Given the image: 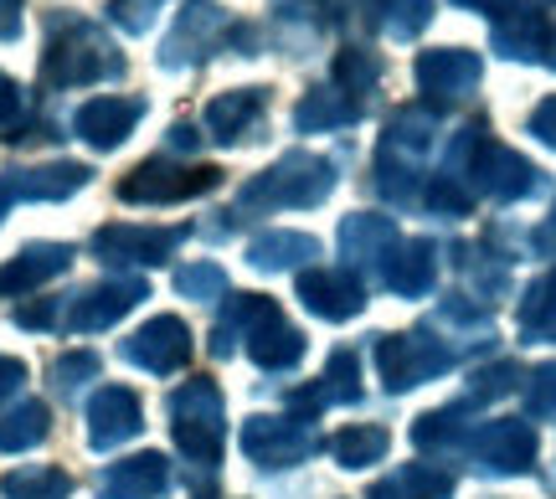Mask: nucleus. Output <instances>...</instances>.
I'll return each mask as SVG.
<instances>
[{"label":"nucleus","mask_w":556,"mask_h":499,"mask_svg":"<svg viewBox=\"0 0 556 499\" xmlns=\"http://www.w3.org/2000/svg\"><path fill=\"white\" fill-rule=\"evenodd\" d=\"M371 21H381V31L397 41H413L428 21H433V0H366Z\"/></svg>","instance_id":"72a5a7b5"},{"label":"nucleus","mask_w":556,"mask_h":499,"mask_svg":"<svg viewBox=\"0 0 556 499\" xmlns=\"http://www.w3.org/2000/svg\"><path fill=\"white\" fill-rule=\"evenodd\" d=\"M531 135H536L541 144H552V150H556V99H546L536 114H531Z\"/></svg>","instance_id":"de8ad7c7"},{"label":"nucleus","mask_w":556,"mask_h":499,"mask_svg":"<svg viewBox=\"0 0 556 499\" xmlns=\"http://www.w3.org/2000/svg\"><path fill=\"white\" fill-rule=\"evenodd\" d=\"M58 299H41V304H21L16 309V324L21 330H52V324H58Z\"/></svg>","instance_id":"49530a36"},{"label":"nucleus","mask_w":556,"mask_h":499,"mask_svg":"<svg viewBox=\"0 0 556 499\" xmlns=\"http://www.w3.org/2000/svg\"><path fill=\"white\" fill-rule=\"evenodd\" d=\"M73 268V247L67 242H31V247H21L16 258L0 263V294H31L41 283H52L58 273Z\"/></svg>","instance_id":"f3484780"},{"label":"nucleus","mask_w":556,"mask_h":499,"mask_svg":"<svg viewBox=\"0 0 556 499\" xmlns=\"http://www.w3.org/2000/svg\"><path fill=\"white\" fill-rule=\"evenodd\" d=\"M443 176L469 180V191H484L495 201H520L541 191V170L526 155L505 150V144L490 140V124L475 119L464 124L448 144V161H443Z\"/></svg>","instance_id":"f257e3e1"},{"label":"nucleus","mask_w":556,"mask_h":499,"mask_svg":"<svg viewBox=\"0 0 556 499\" xmlns=\"http://www.w3.org/2000/svg\"><path fill=\"white\" fill-rule=\"evenodd\" d=\"M526 412L531 418H556V360L552 366H536L526 376Z\"/></svg>","instance_id":"c03bdc74"},{"label":"nucleus","mask_w":556,"mask_h":499,"mask_svg":"<svg viewBox=\"0 0 556 499\" xmlns=\"http://www.w3.org/2000/svg\"><path fill=\"white\" fill-rule=\"evenodd\" d=\"M170 433H176V448L197 469H217L222 448H227V412H222L217 381L191 376L170 397Z\"/></svg>","instance_id":"20e7f679"},{"label":"nucleus","mask_w":556,"mask_h":499,"mask_svg":"<svg viewBox=\"0 0 556 499\" xmlns=\"http://www.w3.org/2000/svg\"><path fill=\"white\" fill-rule=\"evenodd\" d=\"M433 279H438V247L422 238L397 242L387 268H381V283H387L392 294H402V299H422V294L433 289Z\"/></svg>","instance_id":"4be33fe9"},{"label":"nucleus","mask_w":556,"mask_h":499,"mask_svg":"<svg viewBox=\"0 0 556 499\" xmlns=\"http://www.w3.org/2000/svg\"><path fill=\"white\" fill-rule=\"evenodd\" d=\"M21 37V0H0V41Z\"/></svg>","instance_id":"8fccbe9b"},{"label":"nucleus","mask_w":556,"mask_h":499,"mask_svg":"<svg viewBox=\"0 0 556 499\" xmlns=\"http://www.w3.org/2000/svg\"><path fill=\"white\" fill-rule=\"evenodd\" d=\"M21 119H26V93L16 78L0 73V129H21Z\"/></svg>","instance_id":"a18cd8bd"},{"label":"nucleus","mask_w":556,"mask_h":499,"mask_svg":"<svg viewBox=\"0 0 556 499\" xmlns=\"http://www.w3.org/2000/svg\"><path fill=\"white\" fill-rule=\"evenodd\" d=\"M381 78V62L371 57V52H361V47H351V52H340L336 62V88H345L351 99H361V93H371Z\"/></svg>","instance_id":"ea45409f"},{"label":"nucleus","mask_w":556,"mask_h":499,"mask_svg":"<svg viewBox=\"0 0 556 499\" xmlns=\"http://www.w3.org/2000/svg\"><path fill=\"white\" fill-rule=\"evenodd\" d=\"M124 360L150 371V376H170V371H180L191 360V330L176 315H155V320H144L135 335L124 340Z\"/></svg>","instance_id":"9b49d317"},{"label":"nucleus","mask_w":556,"mask_h":499,"mask_svg":"<svg viewBox=\"0 0 556 499\" xmlns=\"http://www.w3.org/2000/svg\"><path fill=\"white\" fill-rule=\"evenodd\" d=\"M176 289L197 304H217L227 299V273L217 263H186V268H176Z\"/></svg>","instance_id":"4c0bfd02"},{"label":"nucleus","mask_w":556,"mask_h":499,"mask_svg":"<svg viewBox=\"0 0 556 499\" xmlns=\"http://www.w3.org/2000/svg\"><path fill=\"white\" fill-rule=\"evenodd\" d=\"M422 201H428V212H433V217H469L475 191H469L464 180H454V176H433L428 180V191H422Z\"/></svg>","instance_id":"a19ab883"},{"label":"nucleus","mask_w":556,"mask_h":499,"mask_svg":"<svg viewBox=\"0 0 556 499\" xmlns=\"http://www.w3.org/2000/svg\"><path fill=\"white\" fill-rule=\"evenodd\" d=\"M52 433V412L47 401H21L11 412H0V453H26Z\"/></svg>","instance_id":"c85d7f7f"},{"label":"nucleus","mask_w":556,"mask_h":499,"mask_svg":"<svg viewBox=\"0 0 556 499\" xmlns=\"http://www.w3.org/2000/svg\"><path fill=\"white\" fill-rule=\"evenodd\" d=\"M438 135V114L433 108H402L397 119L387 124V140H381V150H397V155H407V161H417L428 144H433Z\"/></svg>","instance_id":"473e14b6"},{"label":"nucleus","mask_w":556,"mask_h":499,"mask_svg":"<svg viewBox=\"0 0 556 499\" xmlns=\"http://www.w3.org/2000/svg\"><path fill=\"white\" fill-rule=\"evenodd\" d=\"M0 495L5 499H67L73 495V479L62 469H16L0 479Z\"/></svg>","instance_id":"c9c22d12"},{"label":"nucleus","mask_w":556,"mask_h":499,"mask_svg":"<svg viewBox=\"0 0 556 499\" xmlns=\"http://www.w3.org/2000/svg\"><path fill=\"white\" fill-rule=\"evenodd\" d=\"M356 119H361V99H351L345 88H309L294 108L299 135H330V129H345Z\"/></svg>","instance_id":"393cba45"},{"label":"nucleus","mask_w":556,"mask_h":499,"mask_svg":"<svg viewBox=\"0 0 556 499\" xmlns=\"http://www.w3.org/2000/svg\"><path fill=\"white\" fill-rule=\"evenodd\" d=\"M345 407V401H361V360L356 350H336L330 366H325V376L315 386H304V392H289V407H294V418H309L325 412V407Z\"/></svg>","instance_id":"a211bd4d"},{"label":"nucleus","mask_w":556,"mask_h":499,"mask_svg":"<svg viewBox=\"0 0 556 499\" xmlns=\"http://www.w3.org/2000/svg\"><path fill=\"white\" fill-rule=\"evenodd\" d=\"M520 371L516 360H495V366H484V371H475V381H469V401H495L505 397V392H516L520 386Z\"/></svg>","instance_id":"79ce46f5"},{"label":"nucleus","mask_w":556,"mask_h":499,"mask_svg":"<svg viewBox=\"0 0 556 499\" xmlns=\"http://www.w3.org/2000/svg\"><path fill=\"white\" fill-rule=\"evenodd\" d=\"M397 227L392 217H371V212H356V217L340 221V253L351 263V273H381L387 258H392V247H397Z\"/></svg>","instance_id":"dca6fc26"},{"label":"nucleus","mask_w":556,"mask_h":499,"mask_svg":"<svg viewBox=\"0 0 556 499\" xmlns=\"http://www.w3.org/2000/svg\"><path fill=\"white\" fill-rule=\"evenodd\" d=\"M268 304L274 299H263V294H238V299H227L217 330H212V356H232L238 340H248V330L268 315Z\"/></svg>","instance_id":"7c9ffc66"},{"label":"nucleus","mask_w":556,"mask_h":499,"mask_svg":"<svg viewBox=\"0 0 556 499\" xmlns=\"http://www.w3.org/2000/svg\"><path fill=\"white\" fill-rule=\"evenodd\" d=\"M464 412H469V401L464 407H438V412H422V418L413 422V443L422 448V453H454V448H464V438H469V422H464Z\"/></svg>","instance_id":"cd10ccee"},{"label":"nucleus","mask_w":556,"mask_h":499,"mask_svg":"<svg viewBox=\"0 0 556 499\" xmlns=\"http://www.w3.org/2000/svg\"><path fill=\"white\" fill-rule=\"evenodd\" d=\"M330 191H336V165L294 150V155H283L278 165H268L263 176L242 185L232 217L253 221V217H274V212H294V206H319Z\"/></svg>","instance_id":"f03ea898"},{"label":"nucleus","mask_w":556,"mask_h":499,"mask_svg":"<svg viewBox=\"0 0 556 499\" xmlns=\"http://www.w3.org/2000/svg\"><path fill=\"white\" fill-rule=\"evenodd\" d=\"M139 108L135 99H88L73 114V135L78 140H88L93 150H119L129 135H135V124H139Z\"/></svg>","instance_id":"6ab92c4d"},{"label":"nucleus","mask_w":556,"mask_h":499,"mask_svg":"<svg viewBox=\"0 0 556 499\" xmlns=\"http://www.w3.org/2000/svg\"><path fill=\"white\" fill-rule=\"evenodd\" d=\"M387 448H392V433L377 422H361V427H345L330 438V453H336L340 469H371V463L387 459Z\"/></svg>","instance_id":"c756f323"},{"label":"nucleus","mask_w":556,"mask_h":499,"mask_svg":"<svg viewBox=\"0 0 556 499\" xmlns=\"http://www.w3.org/2000/svg\"><path fill=\"white\" fill-rule=\"evenodd\" d=\"M160 5H165V0H109V21H114L119 31H129V37H144V31L155 26Z\"/></svg>","instance_id":"37998d69"},{"label":"nucleus","mask_w":556,"mask_h":499,"mask_svg":"<svg viewBox=\"0 0 556 499\" xmlns=\"http://www.w3.org/2000/svg\"><path fill=\"white\" fill-rule=\"evenodd\" d=\"M469 453H475V463L484 474H500V479L531 474V463H536V427L526 418L484 422L475 438H469Z\"/></svg>","instance_id":"1a4fd4ad"},{"label":"nucleus","mask_w":556,"mask_h":499,"mask_svg":"<svg viewBox=\"0 0 556 499\" xmlns=\"http://www.w3.org/2000/svg\"><path fill=\"white\" fill-rule=\"evenodd\" d=\"M93 376H99V356L93 350H67V356L52 360V392L58 397H78Z\"/></svg>","instance_id":"58836bf2"},{"label":"nucleus","mask_w":556,"mask_h":499,"mask_svg":"<svg viewBox=\"0 0 556 499\" xmlns=\"http://www.w3.org/2000/svg\"><path fill=\"white\" fill-rule=\"evenodd\" d=\"M21 381H26V366L16 356H0V401L11 397V392H21Z\"/></svg>","instance_id":"09e8293b"},{"label":"nucleus","mask_w":556,"mask_h":499,"mask_svg":"<svg viewBox=\"0 0 556 499\" xmlns=\"http://www.w3.org/2000/svg\"><path fill=\"white\" fill-rule=\"evenodd\" d=\"M170 489V459L165 453H135L99 474L103 499H160Z\"/></svg>","instance_id":"aec40b11"},{"label":"nucleus","mask_w":556,"mask_h":499,"mask_svg":"<svg viewBox=\"0 0 556 499\" xmlns=\"http://www.w3.org/2000/svg\"><path fill=\"white\" fill-rule=\"evenodd\" d=\"M119 73L124 57L93 21H52V37H47V52H41V82L47 88H88V82L119 78Z\"/></svg>","instance_id":"7ed1b4c3"},{"label":"nucleus","mask_w":556,"mask_h":499,"mask_svg":"<svg viewBox=\"0 0 556 499\" xmlns=\"http://www.w3.org/2000/svg\"><path fill=\"white\" fill-rule=\"evenodd\" d=\"M150 299V289L144 279H109V283H93V289H83L78 299L67 304V330H78V335H99L109 324H119L135 304Z\"/></svg>","instance_id":"f8f14e48"},{"label":"nucleus","mask_w":556,"mask_h":499,"mask_svg":"<svg viewBox=\"0 0 556 499\" xmlns=\"http://www.w3.org/2000/svg\"><path fill=\"white\" fill-rule=\"evenodd\" d=\"M263 119V88H238V93H217V99L206 103V135L222 144H238L248 140Z\"/></svg>","instance_id":"5701e85b"},{"label":"nucleus","mask_w":556,"mask_h":499,"mask_svg":"<svg viewBox=\"0 0 556 499\" xmlns=\"http://www.w3.org/2000/svg\"><path fill=\"white\" fill-rule=\"evenodd\" d=\"M495 52L510 62H536L546 52V16L536 5H505L495 16Z\"/></svg>","instance_id":"b1692460"},{"label":"nucleus","mask_w":556,"mask_h":499,"mask_svg":"<svg viewBox=\"0 0 556 499\" xmlns=\"http://www.w3.org/2000/svg\"><path fill=\"white\" fill-rule=\"evenodd\" d=\"M93 180V170L78 161H52V165H16L0 176V221L11 217V206L26 201H67Z\"/></svg>","instance_id":"6e6552de"},{"label":"nucleus","mask_w":556,"mask_h":499,"mask_svg":"<svg viewBox=\"0 0 556 499\" xmlns=\"http://www.w3.org/2000/svg\"><path fill=\"white\" fill-rule=\"evenodd\" d=\"M201 135L197 129H191V124H176V129H170V144H176V150H186V144H197Z\"/></svg>","instance_id":"603ef678"},{"label":"nucleus","mask_w":556,"mask_h":499,"mask_svg":"<svg viewBox=\"0 0 556 499\" xmlns=\"http://www.w3.org/2000/svg\"><path fill=\"white\" fill-rule=\"evenodd\" d=\"M454 366V350L433 340L428 330H413V335H377V371L387 392H413L422 381L443 376Z\"/></svg>","instance_id":"423d86ee"},{"label":"nucleus","mask_w":556,"mask_h":499,"mask_svg":"<svg viewBox=\"0 0 556 499\" xmlns=\"http://www.w3.org/2000/svg\"><path fill=\"white\" fill-rule=\"evenodd\" d=\"M242 345H248V356L258 360L263 371H289V366L304 360V335L283 320V309H278V304H268V315L248 330Z\"/></svg>","instance_id":"412c9836"},{"label":"nucleus","mask_w":556,"mask_h":499,"mask_svg":"<svg viewBox=\"0 0 556 499\" xmlns=\"http://www.w3.org/2000/svg\"><path fill=\"white\" fill-rule=\"evenodd\" d=\"M479 73H484V62H479L475 52H464V47H438V52H422V57H417V88L433 103L464 99L479 82Z\"/></svg>","instance_id":"2eb2a0df"},{"label":"nucleus","mask_w":556,"mask_h":499,"mask_svg":"<svg viewBox=\"0 0 556 499\" xmlns=\"http://www.w3.org/2000/svg\"><path fill=\"white\" fill-rule=\"evenodd\" d=\"M319 258V242L309 232H258V238L248 242V263L258 268V273H283V268H304V263Z\"/></svg>","instance_id":"a878e982"},{"label":"nucleus","mask_w":556,"mask_h":499,"mask_svg":"<svg viewBox=\"0 0 556 499\" xmlns=\"http://www.w3.org/2000/svg\"><path fill=\"white\" fill-rule=\"evenodd\" d=\"M238 443L258 469H294L319 448L309 418H248Z\"/></svg>","instance_id":"0eeeda50"},{"label":"nucleus","mask_w":556,"mask_h":499,"mask_svg":"<svg viewBox=\"0 0 556 499\" xmlns=\"http://www.w3.org/2000/svg\"><path fill=\"white\" fill-rule=\"evenodd\" d=\"M191 227H129V221H114V227H99L93 232V253L103 263H129V268H155L186 242Z\"/></svg>","instance_id":"9d476101"},{"label":"nucleus","mask_w":556,"mask_h":499,"mask_svg":"<svg viewBox=\"0 0 556 499\" xmlns=\"http://www.w3.org/2000/svg\"><path fill=\"white\" fill-rule=\"evenodd\" d=\"M454 5H469V11H495L500 0H454Z\"/></svg>","instance_id":"864d4df0"},{"label":"nucleus","mask_w":556,"mask_h":499,"mask_svg":"<svg viewBox=\"0 0 556 499\" xmlns=\"http://www.w3.org/2000/svg\"><path fill=\"white\" fill-rule=\"evenodd\" d=\"M377 191L392 206H413L417 201V161L397 155V150H381L377 155Z\"/></svg>","instance_id":"e433bc0d"},{"label":"nucleus","mask_w":556,"mask_h":499,"mask_svg":"<svg viewBox=\"0 0 556 499\" xmlns=\"http://www.w3.org/2000/svg\"><path fill=\"white\" fill-rule=\"evenodd\" d=\"M454 495V474L438 463H402L397 474H387L381 484H371L366 499H448Z\"/></svg>","instance_id":"bb28decb"},{"label":"nucleus","mask_w":556,"mask_h":499,"mask_svg":"<svg viewBox=\"0 0 556 499\" xmlns=\"http://www.w3.org/2000/svg\"><path fill=\"white\" fill-rule=\"evenodd\" d=\"M536 253L541 258H556V206H552V217H546V227H536Z\"/></svg>","instance_id":"3c124183"},{"label":"nucleus","mask_w":556,"mask_h":499,"mask_svg":"<svg viewBox=\"0 0 556 499\" xmlns=\"http://www.w3.org/2000/svg\"><path fill=\"white\" fill-rule=\"evenodd\" d=\"M299 299H304V309L319 315V320L345 324L366 309V283H361L351 268H304V273H299Z\"/></svg>","instance_id":"ddd939ff"},{"label":"nucleus","mask_w":556,"mask_h":499,"mask_svg":"<svg viewBox=\"0 0 556 499\" xmlns=\"http://www.w3.org/2000/svg\"><path fill=\"white\" fill-rule=\"evenodd\" d=\"M139 427H144V407H139V397L129 386H103L99 397L88 401V443L99 453L139 438Z\"/></svg>","instance_id":"4468645a"},{"label":"nucleus","mask_w":556,"mask_h":499,"mask_svg":"<svg viewBox=\"0 0 556 499\" xmlns=\"http://www.w3.org/2000/svg\"><path fill=\"white\" fill-rule=\"evenodd\" d=\"M222 185L217 165H176V161H139L119 180V201L129 206H170V201L206 196Z\"/></svg>","instance_id":"39448f33"},{"label":"nucleus","mask_w":556,"mask_h":499,"mask_svg":"<svg viewBox=\"0 0 556 499\" xmlns=\"http://www.w3.org/2000/svg\"><path fill=\"white\" fill-rule=\"evenodd\" d=\"M520 335L526 340H556V273L536 279L520 299Z\"/></svg>","instance_id":"f704fd0d"},{"label":"nucleus","mask_w":556,"mask_h":499,"mask_svg":"<svg viewBox=\"0 0 556 499\" xmlns=\"http://www.w3.org/2000/svg\"><path fill=\"white\" fill-rule=\"evenodd\" d=\"M222 26V11L217 5H186L180 11V26L170 31V41H165V67H180V52H186V41H197V57H206L212 52V31Z\"/></svg>","instance_id":"2f4dec72"}]
</instances>
